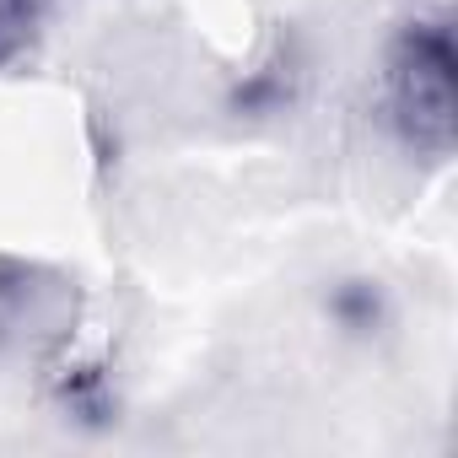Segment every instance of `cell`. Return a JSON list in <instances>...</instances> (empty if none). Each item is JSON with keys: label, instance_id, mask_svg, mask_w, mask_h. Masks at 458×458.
<instances>
[{"label": "cell", "instance_id": "3957f363", "mask_svg": "<svg viewBox=\"0 0 458 458\" xmlns=\"http://www.w3.org/2000/svg\"><path fill=\"white\" fill-rule=\"evenodd\" d=\"M49 12H55V0H0V71L22 65L38 49Z\"/></svg>", "mask_w": 458, "mask_h": 458}, {"label": "cell", "instance_id": "7a4b0ae2", "mask_svg": "<svg viewBox=\"0 0 458 458\" xmlns=\"http://www.w3.org/2000/svg\"><path fill=\"white\" fill-rule=\"evenodd\" d=\"M87 292L71 270L28 254H0V377L49 361L81 324Z\"/></svg>", "mask_w": 458, "mask_h": 458}, {"label": "cell", "instance_id": "6da1fadb", "mask_svg": "<svg viewBox=\"0 0 458 458\" xmlns=\"http://www.w3.org/2000/svg\"><path fill=\"white\" fill-rule=\"evenodd\" d=\"M383 108L404 151L426 162L453 157L458 135V49L442 17L404 22L383 55Z\"/></svg>", "mask_w": 458, "mask_h": 458}]
</instances>
